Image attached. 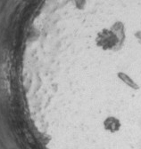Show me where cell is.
<instances>
[{
  "mask_svg": "<svg viewBox=\"0 0 141 149\" xmlns=\"http://www.w3.org/2000/svg\"><path fill=\"white\" fill-rule=\"evenodd\" d=\"M73 1L75 2L76 6H77L78 8H80V9L83 8L84 5H85V3H86V0H73Z\"/></svg>",
  "mask_w": 141,
  "mask_h": 149,
  "instance_id": "obj_4",
  "label": "cell"
},
{
  "mask_svg": "<svg viewBox=\"0 0 141 149\" xmlns=\"http://www.w3.org/2000/svg\"><path fill=\"white\" fill-rule=\"evenodd\" d=\"M126 33L124 23L117 21L110 28L100 30L96 36V45L104 51L117 52L125 42Z\"/></svg>",
  "mask_w": 141,
  "mask_h": 149,
  "instance_id": "obj_1",
  "label": "cell"
},
{
  "mask_svg": "<svg viewBox=\"0 0 141 149\" xmlns=\"http://www.w3.org/2000/svg\"><path fill=\"white\" fill-rule=\"evenodd\" d=\"M135 37L137 38V40L141 44V30H137L135 33Z\"/></svg>",
  "mask_w": 141,
  "mask_h": 149,
  "instance_id": "obj_5",
  "label": "cell"
},
{
  "mask_svg": "<svg viewBox=\"0 0 141 149\" xmlns=\"http://www.w3.org/2000/svg\"><path fill=\"white\" fill-rule=\"evenodd\" d=\"M117 77L123 84H125L128 87H130L133 90H138L139 89V85L137 84V82L131 77H130L128 74H126L125 72H122V71L118 72Z\"/></svg>",
  "mask_w": 141,
  "mask_h": 149,
  "instance_id": "obj_3",
  "label": "cell"
},
{
  "mask_svg": "<svg viewBox=\"0 0 141 149\" xmlns=\"http://www.w3.org/2000/svg\"><path fill=\"white\" fill-rule=\"evenodd\" d=\"M103 124H104V130L111 133L119 132L121 129V126L120 120L114 116H108L107 118H105Z\"/></svg>",
  "mask_w": 141,
  "mask_h": 149,
  "instance_id": "obj_2",
  "label": "cell"
}]
</instances>
